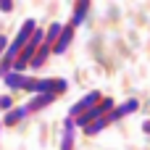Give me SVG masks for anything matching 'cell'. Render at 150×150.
Listing matches in <instances>:
<instances>
[{"instance_id": "8992f818", "label": "cell", "mask_w": 150, "mask_h": 150, "mask_svg": "<svg viewBox=\"0 0 150 150\" xmlns=\"http://www.w3.org/2000/svg\"><path fill=\"white\" fill-rule=\"evenodd\" d=\"M76 121L71 116L63 119V134H61V150H74V140H76Z\"/></svg>"}, {"instance_id": "277c9868", "label": "cell", "mask_w": 150, "mask_h": 150, "mask_svg": "<svg viewBox=\"0 0 150 150\" xmlns=\"http://www.w3.org/2000/svg\"><path fill=\"white\" fill-rule=\"evenodd\" d=\"M98 103H103V95H100L98 90H92V92H87L84 98H79V100L69 108V116H71V119H79V116H84L87 111H92Z\"/></svg>"}, {"instance_id": "52a82bcc", "label": "cell", "mask_w": 150, "mask_h": 150, "mask_svg": "<svg viewBox=\"0 0 150 150\" xmlns=\"http://www.w3.org/2000/svg\"><path fill=\"white\" fill-rule=\"evenodd\" d=\"M74 32H76V26H74V24H66V26H63V34H61V40L55 42L53 55H63V53L71 47V42H74Z\"/></svg>"}, {"instance_id": "7c38bea8", "label": "cell", "mask_w": 150, "mask_h": 150, "mask_svg": "<svg viewBox=\"0 0 150 150\" xmlns=\"http://www.w3.org/2000/svg\"><path fill=\"white\" fill-rule=\"evenodd\" d=\"M63 26H66V24H61V21H53V24L47 26V34H45V42H47L50 47H55V42L61 40V34H63Z\"/></svg>"}, {"instance_id": "3957f363", "label": "cell", "mask_w": 150, "mask_h": 150, "mask_svg": "<svg viewBox=\"0 0 150 150\" xmlns=\"http://www.w3.org/2000/svg\"><path fill=\"white\" fill-rule=\"evenodd\" d=\"M45 34H47V32H42V29H37V32H34V37L29 40V45L24 47V53H21V55H18V61L13 63V71H24L26 66H32L34 55L40 53V47H42V42H45Z\"/></svg>"}, {"instance_id": "2e32d148", "label": "cell", "mask_w": 150, "mask_h": 150, "mask_svg": "<svg viewBox=\"0 0 150 150\" xmlns=\"http://www.w3.org/2000/svg\"><path fill=\"white\" fill-rule=\"evenodd\" d=\"M142 132H145V134H150V119L145 121V124H142Z\"/></svg>"}, {"instance_id": "8fae6325", "label": "cell", "mask_w": 150, "mask_h": 150, "mask_svg": "<svg viewBox=\"0 0 150 150\" xmlns=\"http://www.w3.org/2000/svg\"><path fill=\"white\" fill-rule=\"evenodd\" d=\"M3 82H5V87L8 90H24V82H26V74H21V71H11V74H5L3 76Z\"/></svg>"}, {"instance_id": "5b68a950", "label": "cell", "mask_w": 150, "mask_h": 150, "mask_svg": "<svg viewBox=\"0 0 150 150\" xmlns=\"http://www.w3.org/2000/svg\"><path fill=\"white\" fill-rule=\"evenodd\" d=\"M137 108H140V100H137V98H129V100H124L121 105H116V108L108 113V121H111V124H116V121H121L124 116H132Z\"/></svg>"}, {"instance_id": "7a4b0ae2", "label": "cell", "mask_w": 150, "mask_h": 150, "mask_svg": "<svg viewBox=\"0 0 150 150\" xmlns=\"http://www.w3.org/2000/svg\"><path fill=\"white\" fill-rule=\"evenodd\" d=\"M66 90H69V82L61 76H50V79L26 76L24 82V92H34V95H63Z\"/></svg>"}, {"instance_id": "9a60e30c", "label": "cell", "mask_w": 150, "mask_h": 150, "mask_svg": "<svg viewBox=\"0 0 150 150\" xmlns=\"http://www.w3.org/2000/svg\"><path fill=\"white\" fill-rule=\"evenodd\" d=\"M0 11H3V13H11V11H13V3H11V0H3Z\"/></svg>"}, {"instance_id": "6da1fadb", "label": "cell", "mask_w": 150, "mask_h": 150, "mask_svg": "<svg viewBox=\"0 0 150 150\" xmlns=\"http://www.w3.org/2000/svg\"><path fill=\"white\" fill-rule=\"evenodd\" d=\"M40 26H37V21L34 18H26V21H21V26H18V32H16V37H13V42L8 45V50L3 53V76L5 74H11V66L18 61V55L24 53V47L29 45V40L34 37V32H37Z\"/></svg>"}, {"instance_id": "5bb4252c", "label": "cell", "mask_w": 150, "mask_h": 150, "mask_svg": "<svg viewBox=\"0 0 150 150\" xmlns=\"http://www.w3.org/2000/svg\"><path fill=\"white\" fill-rule=\"evenodd\" d=\"M0 108H3L5 113L13 111V108H16V105H13V98H11V95H0Z\"/></svg>"}, {"instance_id": "ba28073f", "label": "cell", "mask_w": 150, "mask_h": 150, "mask_svg": "<svg viewBox=\"0 0 150 150\" xmlns=\"http://www.w3.org/2000/svg\"><path fill=\"white\" fill-rule=\"evenodd\" d=\"M26 116H32V113H29V108H26V105H16L13 111L3 113V127H8V129H11V127L21 124V121H24Z\"/></svg>"}, {"instance_id": "4fadbf2b", "label": "cell", "mask_w": 150, "mask_h": 150, "mask_svg": "<svg viewBox=\"0 0 150 150\" xmlns=\"http://www.w3.org/2000/svg\"><path fill=\"white\" fill-rule=\"evenodd\" d=\"M53 55V47L47 45V42H42V47H40V53L34 55V61H32V69H42L45 63H47V58Z\"/></svg>"}, {"instance_id": "9c48e42d", "label": "cell", "mask_w": 150, "mask_h": 150, "mask_svg": "<svg viewBox=\"0 0 150 150\" xmlns=\"http://www.w3.org/2000/svg\"><path fill=\"white\" fill-rule=\"evenodd\" d=\"M90 8H92V3H90V0H79V3H74V13H71V21H69V24L82 26V24H84V18H87V13H90Z\"/></svg>"}, {"instance_id": "30bf717a", "label": "cell", "mask_w": 150, "mask_h": 150, "mask_svg": "<svg viewBox=\"0 0 150 150\" xmlns=\"http://www.w3.org/2000/svg\"><path fill=\"white\" fill-rule=\"evenodd\" d=\"M55 103V95H34L29 103H26V108H29V113H37V111H45L47 105H53Z\"/></svg>"}]
</instances>
